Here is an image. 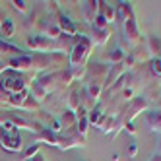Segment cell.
Instances as JSON below:
<instances>
[{
	"instance_id": "6da1fadb",
	"label": "cell",
	"mask_w": 161,
	"mask_h": 161,
	"mask_svg": "<svg viewBox=\"0 0 161 161\" xmlns=\"http://www.w3.org/2000/svg\"><path fill=\"white\" fill-rule=\"evenodd\" d=\"M37 80V76L33 74H19L14 70H6L2 76H0V91L6 95H12V93H21L25 91L29 84H33Z\"/></svg>"
},
{
	"instance_id": "7a4b0ae2",
	"label": "cell",
	"mask_w": 161,
	"mask_h": 161,
	"mask_svg": "<svg viewBox=\"0 0 161 161\" xmlns=\"http://www.w3.org/2000/svg\"><path fill=\"white\" fill-rule=\"evenodd\" d=\"M72 43H74V47H72L70 54H68V64H70V68L86 66L89 54H91V49H93V45H91L89 37L74 35V37H72Z\"/></svg>"
},
{
	"instance_id": "3957f363",
	"label": "cell",
	"mask_w": 161,
	"mask_h": 161,
	"mask_svg": "<svg viewBox=\"0 0 161 161\" xmlns=\"http://www.w3.org/2000/svg\"><path fill=\"white\" fill-rule=\"evenodd\" d=\"M122 41L126 43V47H130V49H136V47H140L142 45V35H140V29H138V24H136V18L132 19H126L122 27Z\"/></svg>"
},
{
	"instance_id": "277c9868",
	"label": "cell",
	"mask_w": 161,
	"mask_h": 161,
	"mask_svg": "<svg viewBox=\"0 0 161 161\" xmlns=\"http://www.w3.org/2000/svg\"><path fill=\"white\" fill-rule=\"evenodd\" d=\"M27 49L31 53H39V54H49V53H56V43L43 37V35H29L27 41Z\"/></svg>"
},
{
	"instance_id": "5b68a950",
	"label": "cell",
	"mask_w": 161,
	"mask_h": 161,
	"mask_svg": "<svg viewBox=\"0 0 161 161\" xmlns=\"http://www.w3.org/2000/svg\"><path fill=\"white\" fill-rule=\"evenodd\" d=\"M0 146H2V149H6L10 153L21 152V149H24V144H21L19 130L14 128L12 132H0Z\"/></svg>"
},
{
	"instance_id": "8992f818",
	"label": "cell",
	"mask_w": 161,
	"mask_h": 161,
	"mask_svg": "<svg viewBox=\"0 0 161 161\" xmlns=\"http://www.w3.org/2000/svg\"><path fill=\"white\" fill-rule=\"evenodd\" d=\"M99 8H101V2L99 0H89V2H82V16H84V21L86 24H93V19L99 16Z\"/></svg>"
},
{
	"instance_id": "52a82bcc",
	"label": "cell",
	"mask_w": 161,
	"mask_h": 161,
	"mask_svg": "<svg viewBox=\"0 0 161 161\" xmlns=\"http://www.w3.org/2000/svg\"><path fill=\"white\" fill-rule=\"evenodd\" d=\"M87 37H89V41H91L93 47H103V45H107L109 39H111V27L109 29H93V27H89Z\"/></svg>"
},
{
	"instance_id": "ba28073f",
	"label": "cell",
	"mask_w": 161,
	"mask_h": 161,
	"mask_svg": "<svg viewBox=\"0 0 161 161\" xmlns=\"http://www.w3.org/2000/svg\"><path fill=\"white\" fill-rule=\"evenodd\" d=\"M56 24H58V27H60V33L62 35H68V37H74L76 33H78V25L74 24V19H70L68 16H64V14H56Z\"/></svg>"
},
{
	"instance_id": "9c48e42d",
	"label": "cell",
	"mask_w": 161,
	"mask_h": 161,
	"mask_svg": "<svg viewBox=\"0 0 161 161\" xmlns=\"http://www.w3.org/2000/svg\"><path fill=\"white\" fill-rule=\"evenodd\" d=\"M146 124L152 132L161 136V109H149L146 113Z\"/></svg>"
},
{
	"instance_id": "30bf717a",
	"label": "cell",
	"mask_w": 161,
	"mask_h": 161,
	"mask_svg": "<svg viewBox=\"0 0 161 161\" xmlns=\"http://www.w3.org/2000/svg\"><path fill=\"white\" fill-rule=\"evenodd\" d=\"M58 140H60V134H54V132H51L49 128H45V130H41L39 134H35L33 136V142L35 144H47V146H58Z\"/></svg>"
},
{
	"instance_id": "8fae6325",
	"label": "cell",
	"mask_w": 161,
	"mask_h": 161,
	"mask_svg": "<svg viewBox=\"0 0 161 161\" xmlns=\"http://www.w3.org/2000/svg\"><path fill=\"white\" fill-rule=\"evenodd\" d=\"M21 54H27V51H24L21 47H18V45L6 43V41H0V58H2V56L14 58V56H21Z\"/></svg>"
},
{
	"instance_id": "7c38bea8",
	"label": "cell",
	"mask_w": 161,
	"mask_h": 161,
	"mask_svg": "<svg viewBox=\"0 0 161 161\" xmlns=\"http://www.w3.org/2000/svg\"><path fill=\"white\" fill-rule=\"evenodd\" d=\"M109 70H111V66L109 64H93V68H91V82H99V84H105V80L109 76Z\"/></svg>"
},
{
	"instance_id": "4fadbf2b",
	"label": "cell",
	"mask_w": 161,
	"mask_h": 161,
	"mask_svg": "<svg viewBox=\"0 0 161 161\" xmlns=\"http://www.w3.org/2000/svg\"><path fill=\"white\" fill-rule=\"evenodd\" d=\"M14 37H16V24H14V19L6 18V19H4V24L0 25V41L10 43Z\"/></svg>"
},
{
	"instance_id": "5bb4252c",
	"label": "cell",
	"mask_w": 161,
	"mask_h": 161,
	"mask_svg": "<svg viewBox=\"0 0 161 161\" xmlns=\"http://www.w3.org/2000/svg\"><path fill=\"white\" fill-rule=\"evenodd\" d=\"M58 122H60V126H62V130H64V132L76 128V122H78L76 113H74V111H70V109H64V111H62V114L58 117Z\"/></svg>"
},
{
	"instance_id": "9a60e30c",
	"label": "cell",
	"mask_w": 161,
	"mask_h": 161,
	"mask_svg": "<svg viewBox=\"0 0 161 161\" xmlns=\"http://www.w3.org/2000/svg\"><path fill=\"white\" fill-rule=\"evenodd\" d=\"M114 8H117V19H120L122 24H124L126 19H132L134 18V10H132L130 2H119Z\"/></svg>"
},
{
	"instance_id": "2e32d148",
	"label": "cell",
	"mask_w": 161,
	"mask_h": 161,
	"mask_svg": "<svg viewBox=\"0 0 161 161\" xmlns=\"http://www.w3.org/2000/svg\"><path fill=\"white\" fill-rule=\"evenodd\" d=\"M114 117H109V114H103V117L99 119V122L95 124V128L99 130V132H103V134H109L111 136V132L114 130Z\"/></svg>"
},
{
	"instance_id": "e0dca14e",
	"label": "cell",
	"mask_w": 161,
	"mask_h": 161,
	"mask_svg": "<svg viewBox=\"0 0 161 161\" xmlns=\"http://www.w3.org/2000/svg\"><path fill=\"white\" fill-rule=\"evenodd\" d=\"M105 91V84H99V82H89V86L86 87V95L91 99V101H99L101 99V93Z\"/></svg>"
},
{
	"instance_id": "ac0fdd59",
	"label": "cell",
	"mask_w": 161,
	"mask_h": 161,
	"mask_svg": "<svg viewBox=\"0 0 161 161\" xmlns=\"http://www.w3.org/2000/svg\"><path fill=\"white\" fill-rule=\"evenodd\" d=\"M124 58H126V51H122L120 47H117V49H113V51L107 53V60H109L111 66H114V64H122Z\"/></svg>"
},
{
	"instance_id": "d6986e66",
	"label": "cell",
	"mask_w": 161,
	"mask_h": 161,
	"mask_svg": "<svg viewBox=\"0 0 161 161\" xmlns=\"http://www.w3.org/2000/svg\"><path fill=\"white\" fill-rule=\"evenodd\" d=\"M80 105H82V91H80V89H72L70 95H68V99H66V109L76 111Z\"/></svg>"
},
{
	"instance_id": "ffe728a7",
	"label": "cell",
	"mask_w": 161,
	"mask_h": 161,
	"mask_svg": "<svg viewBox=\"0 0 161 161\" xmlns=\"http://www.w3.org/2000/svg\"><path fill=\"white\" fill-rule=\"evenodd\" d=\"M146 47L152 54V58H159L161 56V41L157 37H147L146 39Z\"/></svg>"
},
{
	"instance_id": "44dd1931",
	"label": "cell",
	"mask_w": 161,
	"mask_h": 161,
	"mask_svg": "<svg viewBox=\"0 0 161 161\" xmlns=\"http://www.w3.org/2000/svg\"><path fill=\"white\" fill-rule=\"evenodd\" d=\"M99 14L105 18L107 21H109V25L113 24L114 19H117V8L114 6H109V4H105V2H101V8H99Z\"/></svg>"
},
{
	"instance_id": "7402d4cb",
	"label": "cell",
	"mask_w": 161,
	"mask_h": 161,
	"mask_svg": "<svg viewBox=\"0 0 161 161\" xmlns=\"http://www.w3.org/2000/svg\"><path fill=\"white\" fill-rule=\"evenodd\" d=\"M39 152H41V144H35V142H31L25 149H24V159H33L35 155H39Z\"/></svg>"
},
{
	"instance_id": "603a6c76",
	"label": "cell",
	"mask_w": 161,
	"mask_h": 161,
	"mask_svg": "<svg viewBox=\"0 0 161 161\" xmlns=\"http://www.w3.org/2000/svg\"><path fill=\"white\" fill-rule=\"evenodd\" d=\"M147 64H149L147 68H149V72H152V76L153 78H161V58H152Z\"/></svg>"
},
{
	"instance_id": "cb8c5ba5",
	"label": "cell",
	"mask_w": 161,
	"mask_h": 161,
	"mask_svg": "<svg viewBox=\"0 0 161 161\" xmlns=\"http://www.w3.org/2000/svg\"><path fill=\"white\" fill-rule=\"evenodd\" d=\"M68 70H70V74H72V78H74V82H76V80L86 78V74H87V66H78V68H70V66H68Z\"/></svg>"
},
{
	"instance_id": "d4e9b609",
	"label": "cell",
	"mask_w": 161,
	"mask_h": 161,
	"mask_svg": "<svg viewBox=\"0 0 161 161\" xmlns=\"http://www.w3.org/2000/svg\"><path fill=\"white\" fill-rule=\"evenodd\" d=\"M10 4H12V8H14V10H18L19 14H27V12H29V6H27L25 0H12Z\"/></svg>"
},
{
	"instance_id": "484cf974",
	"label": "cell",
	"mask_w": 161,
	"mask_h": 161,
	"mask_svg": "<svg viewBox=\"0 0 161 161\" xmlns=\"http://www.w3.org/2000/svg\"><path fill=\"white\" fill-rule=\"evenodd\" d=\"M91 27H93V29H109L111 25H109V21L105 19V18H103L101 14L93 19V24H91Z\"/></svg>"
},
{
	"instance_id": "4316f807",
	"label": "cell",
	"mask_w": 161,
	"mask_h": 161,
	"mask_svg": "<svg viewBox=\"0 0 161 161\" xmlns=\"http://www.w3.org/2000/svg\"><path fill=\"white\" fill-rule=\"evenodd\" d=\"M87 128H89V120H87V117H86V119H80V120L76 122V130H78V134L86 136V134H87Z\"/></svg>"
},
{
	"instance_id": "83f0119b",
	"label": "cell",
	"mask_w": 161,
	"mask_h": 161,
	"mask_svg": "<svg viewBox=\"0 0 161 161\" xmlns=\"http://www.w3.org/2000/svg\"><path fill=\"white\" fill-rule=\"evenodd\" d=\"M138 152H140V146H138L136 140H132V142L128 144V152H126V155H128L130 159H134V157L138 155Z\"/></svg>"
},
{
	"instance_id": "f1b7e54d",
	"label": "cell",
	"mask_w": 161,
	"mask_h": 161,
	"mask_svg": "<svg viewBox=\"0 0 161 161\" xmlns=\"http://www.w3.org/2000/svg\"><path fill=\"white\" fill-rule=\"evenodd\" d=\"M124 132H126V134H130V136H136L138 130H136L134 122H126V124H124Z\"/></svg>"
},
{
	"instance_id": "f546056e",
	"label": "cell",
	"mask_w": 161,
	"mask_h": 161,
	"mask_svg": "<svg viewBox=\"0 0 161 161\" xmlns=\"http://www.w3.org/2000/svg\"><path fill=\"white\" fill-rule=\"evenodd\" d=\"M8 120H10V113H8L6 109H0V126L6 124Z\"/></svg>"
},
{
	"instance_id": "4dcf8cb0",
	"label": "cell",
	"mask_w": 161,
	"mask_h": 161,
	"mask_svg": "<svg viewBox=\"0 0 161 161\" xmlns=\"http://www.w3.org/2000/svg\"><path fill=\"white\" fill-rule=\"evenodd\" d=\"M8 70V60H4V58H0V76H2L4 72Z\"/></svg>"
},
{
	"instance_id": "1f68e13d",
	"label": "cell",
	"mask_w": 161,
	"mask_h": 161,
	"mask_svg": "<svg viewBox=\"0 0 161 161\" xmlns=\"http://www.w3.org/2000/svg\"><path fill=\"white\" fill-rule=\"evenodd\" d=\"M6 18H8V16H6V14L2 12V10H0V25H2V24H4V19H6Z\"/></svg>"
},
{
	"instance_id": "d6a6232c",
	"label": "cell",
	"mask_w": 161,
	"mask_h": 161,
	"mask_svg": "<svg viewBox=\"0 0 161 161\" xmlns=\"http://www.w3.org/2000/svg\"><path fill=\"white\" fill-rule=\"evenodd\" d=\"M29 161H47V159H45L43 155H35V157H33V159H29Z\"/></svg>"
},
{
	"instance_id": "836d02e7",
	"label": "cell",
	"mask_w": 161,
	"mask_h": 161,
	"mask_svg": "<svg viewBox=\"0 0 161 161\" xmlns=\"http://www.w3.org/2000/svg\"><path fill=\"white\" fill-rule=\"evenodd\" d=\"M157 153L161 155V136H159V142H157Z\"/></svg>"
},
{
	"instance_id": "e575fe53",
	"label": "cell",
	"mask_w": 161,
	"mask_h": 161,
	"mask_svg": "<svg viewBox=\"0 0 161 161\" xmlns=\"http://www.w3.org/2000/svg\"><path fill=\"white\" fill-rule=\"evenodd\" d=\"M159 95H161V78H159Z\"/></svg>"
},
{
	"instance_id": "d590c367",
	"label": "cell",
	"mask_w": 161,
	"mask_h": 161,
	"mask_svg": "<svg viewBox=\"0 0 161 161\" xmlns=\"http://www.w3.org/2000/svg\"><path fill=\"white\" fill-rule=\"evenodd\" d=\"M159 58H161V56H159Z\"/></svg>"
}]
</instances>
